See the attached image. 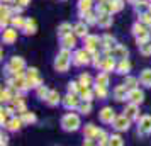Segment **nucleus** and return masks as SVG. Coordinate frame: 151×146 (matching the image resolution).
Returning a JSON list of instances; mask_svg holds the SVG:
<instances>
[{
  "label": "nucleus",
  "mask_w": 151,
  "mask_h": 146,
  "mask_svg": "<svg viewBox=\"0 0 151 146\" xmlns=\"http://www.w3.org/2000/svg\"><path fill=\"white\" fill-rule=\"evenodd\" d=\"M78 17H80L82 21H85L88 26H97V22H99V15H97V12H93V10L78 12Z\"/></svg>",
  "instance_id": "a211bd4d"
},
{
  "label": "nucleus",
  "mask_w": 151,
  "mask_h": 146,
  "mask_svg": "<svg viewBox=\"0 0 151 146\" xmlns=\"http://www.w3.org/2000/svg\"><path fill=\"white\" fill-rule=\"evenodd\" d=\"M95 12L97 14H104V12H110V9H109V2L105 0V2H99L95 5Z\"/></svg>",
  "instance_id": "a18cd8bd"
},
{
  "label": "nucleus",
  "mask_w": 151,
  "mask_h": 146,
  "mask_svg": "<svg viewBox=\"0 0 151 146\" xmlns=\"http://www.w3.org/2000/svg\"><path fill=\"white\" fill-rule=\"evenodd\" d=\"M109 82H110L109 73L100 70V73H99V75H97V78H95V83L97 85H104V87H109Z\"/></svg>",
  "instance_id": "f704fd0d"
},
{
  "label": "nucleus",
  "mask_w": 151,
  "mask_h": 146,
  "mask_svg": "<svg viewBox=\"0 0 151 146\" xmlns=\"http://www.w3.org/2000/svg\"><path fill=\"white\" fill-rule=\"evenodd\" d=\"M97 132H99V127H97L95 124H85V127H83V138H95Z\"/></svg>",
  "instance_id": "c756f323"
},
{
  "label": "nucleus",
  "mask_w": 151,
  "mask_h": 146,
  "mask_svg": "<svg viewBox=\"0 0 151 146\" xmlns=\"http://www.w3.org/2000/svg\"><path fill=\"white\" fill-rule=\"evenodd\" d=\"M139 83L146 87V88H151V68H146L141 71L139 75Z\"/></svg>",
  "instance_id": "cd10ccee"
},
{
  "label": "nucleus",
  "mask_w": 151,
  "mask_h": 146,
  "mask_svg": "<svg viewBox=\"0 0 151 146\" xmlns=\"http://www.w3.org/2000/svg\"><path fill=\"white\" fill-rule=\"evenodd\" d=\"M114 46H116V37L110 34V32H105V34L102 36V53L107 55Z\"/></svg>",
  "instance_id": "2eb2a0df"
},
{
  "label": "nucleus",
  "mask_w": 151,
  "mask_h": 146,
  "mask_svg": "<svg viewBox=\"0 0 151 146\" xmlns=\"http://www.w3.org/2000/svg\"><path fill=\"white\" fill-rule=\"evenodd\" d=\"M139 21L144 22L146 26L151 27V12L150 10H144V12H139Z\"/></svg>",
  "instance_id": "8fccbe9b"
},
{
  "label": "nucleus",
  "mask_w": 151,
  "mask_h": 146,
  "mask_svg": "<svg viewBox=\"0 0 151 146\" xmlns=\"http://www.w3.org/2000/svg\"><path fill=\"white\" fill-rule=\"evenodd\" d=\"M7 143H9V136L2 132V134H0V145L4 146V145H7Z\"/></svg>",
  "instance_id": "603ef678"
},
{
  "label": "nucleus",
  "mask_w": 151,
  "mask_h": 146,
  "mask_svg": "<svg viewBox=\"0 0 151 146\" xmlns=\"http://www.w3.org/2000/svg\"><path fill=\"white\" fill-rule=\"evenodd\" d=\"M80 102H82L80 95H76V93H66L61 100V105L66 111H75V109H78Z\"/></svg>",
  "instance_id": "1a4fd4ad"
},
{
  "label": "nucleus",
  "mask_w": 151,
  "mask_h": 146,
  "mask_svg": "<svg viewBox=\"0 0 151 146\" xmlns=\"http://www.w3.org/2000/svg\"><path fill=\"white\" fill-rule=\"evenodd\" d=\"M15 0H2V4H14Z\"/></svg>",
  "instance_id": "4d7b16f0"
},
{
  "label": "nucleus",
  "mask_w": 151,
  "mask_h": 146,
  "mask_svg": "<svg viewBox=\"0 0 151 146\" xmlns=\"http://www.w3.org/2000/svg\"><path fill=\"white\" fill-rule=\"evenodd\" d=\"M131 32H132V36L136 37V44L139 46V44H144V42L151 41V27L150 26H146L144 22L137 21L132 24V27H131Z\"/></svg>",
  "instance_id": "f03ea898"
},
{
  "label": "nucleus",
  "mask_w": 151,
  "mask_h": 146,
  "mask_svg": "<svg viewBox=\"0 0 151 146\" xmlns=\"http://www.w3.org/2000/svg\"><path fill=\"white\" fill-rule=\"evenodd\" d=\"M19 37V29L10 26V27L2 29V42L4 44H14Z\"/></svg>",
  "instance_id": "9d476101"
},
{
  "label": "nucleus",
  "mask_w": 151,
  "mask_h": 146,
  "mask_svg": "<svg viewBox=\"0 0 151 146\" xmlns=\"http://www.w3.org/2000/svg\"><path fill=\"white\" fill-rule=\"evenodd\" d=\"M107 55L114 56V58H117V60H126V58H129V49L126 48V46H122V44H116Z\"/></svg>",
  "instance_id": "ddd939ff"
},
{
  "label": "nucleus",
  "mask_w": 151,
  "mask_h": 146,
  "mask_svg": "<svg viewBox=\"0 0 151 146\" xmlns=\"http://www.w3.org/2000/svg\"><path fill=\"white\" fill-rule=\"evenodd\" d=\"M5 70H7V73H10V75H14L17 71H26V60L22 56H12L9 60Z\"/></svg>",
  "instance_id": "39448f33"
},
{
  "label": "nucleus",
  "mask_w": 151,
  "mask_h": 146,
  "mask_svg": "<svg viewBox=\"0 0 151 146\" xmlns=\"http://www.w3.org/2000/svg\"><path fill=\"white\" fill-rule=\"evenodd\" d=\"M97 2H105V0H97Z\"/></svg>",
  "instance_id": "bf43d9fd"
},
{
  "label": "nucleus",
  "mask_w": 151,
  "mask_h": 146,
  "mask_svg": "<svg viewBox=\"0 0 151 146\" xmlns=\"http://www.w3.org/2000/svg\"><path fill=\"white\" fill-rule=\"evenodd\" d=\"M93 139L95 138H85L83 139V143H85V145H95L97 141H93Z\"/></svg>",
  "instance_id": "5fc2aeb1"
},
{
  "label": "nucleus",
  "mask_w": 151,
  "mask_h": 146,
  "mask_svg": "<svg viewBox=\"0 0 151 146\" xmlns=\"http://www.w3.org/2000/svg\"><path fill=\"white\" fill-rule=\"evenodd\" d=\"M116 112L112 107H102L100 111H99V119H100V122L104 124H112L114 121H116Z\"/></svg>",
  "instance_id": "f8f14e48"
},
{
  "label": "nucleus",
  "mask_w": 151,
  "mask_h": 146,
  "mask_svg": "<svg viewBox=\"0 0 151 146\" xmlns=\"http://www.w3.org/2000/svg\"><path fill=\"white\" fill-rule=\"evenodd\" d=\"M76 111L80 112V114H83V116H88L90 112H92V100H82Z\"/></svg>",
  "instance_id": "72a5a7b5"
},
{
  "label": "nucleus",
  "mask_w": 151,
  "mask_h": 146,
  "mask_svg": "<svg viewBox=\"0 0 151 146\" xmlns=\"http://www.w3.org/2000/svg\"><path fill=\"white\" fill-rule=\"evenodd\" d=\"M70 32H73V26L70 22H63V24L58 26V37H63V36L70 34Z\"/></svg>",
  "instance_id": "2f4dec72"
},
{
  "label": "nucleus",
  "mask_w": 151,
  "mask_h": 146,
  "mask_svg": "<svg viewBox=\"0 0 151 146\" xmlns=\"http://www.w3.org/2000/svg\"><path fill=\"white\" fill-rule=\"evenodd\" d=\"M73 32H75L78 37H87V36L90 34L88 32V24H87L85 21L76 22L75 26H73Z\"/></svg>",
  "instance_id": "5701e85b"
},
{
  "label": "nucleus",
  "mask_w": 151,
  "mask_h": 146,
  "mask_svg": "<svg viewBox=\"0 0 151 146\" xmlns=\"http://www.w3.org/2000/svg\"><path fill=\"white\" fill-rule=\"evenodd\" d=\"M109 145H110V146H122V145H124L122 136H121V134H110Z\"/></svg>",
  "instance_id": "c03bdc74"
},
{
  "label": "nucleus",
  "mask_w": 151,
  "mask_h": 146,
  "mask_svg": "<svg viewBox=\"0 0 151 146\" xmlns=\"http://www.w3.org/2000/svg\"><path fill=\"white\" fill-rule=\"evenodd\" d=\"M102 61H104V53H100V51L92 53V65H93L97 70H100V66H102Z\"/></svg>",
  "instance_id": "a19ab883"
},
{
  "label": "nucleus",
  "mask_w": 151,
  "mask_h": 146,
  "mask_svg": "<svg viewBox=\"0 0 151 146\" xmlns=\"http://www.w3.org/2000/svg\"><path fill=\"white\" fill-rule=\"evenodd\" d=\"M109 139H110V136L107 134V132L104 131V129H99V132H97V136H95L97 145H100V146L109 145Z\"/></svg>",
  "instance_id": "7c9ffc66"
},
{
  "label": "nucleus",
  "mask_w": 151,
  "mask_h": 146,
  "mask_svg": "<svg viewBox=\"0 0 151 146\" xmlns=\"http://www.w3.org/2000/svg\"><path fill=\"white\" fill-rule=\"evenodd\" d=\"M93 90H95V97H99L100 100L109 97V90H107V87H104V85H93Z\"/></svg>",
  "instance_id": "473e14b6"
},
{
  "label": "nucleus",
  "mask_w": 151,
  "mask_h": 146,
  "mask_svg": "<svg viewBox=\"0 0 151 146\" xmlns=\"http://www.w3.org/2000/svg\"><path fill=\"white\" fill-rule=\"evenodd\" d=\"M129 71H131L129 58H126V60H117L116 73H119V75H129Z\"/></svg>",
  "instance_id": "4be33fe9"
},
{
  "label": "nucleus",
  "mask_w": 151,
  "mask_h": 146,
  "mask_svg": "<svg viewBox=\"0 0 151 146\" xmlns=\"http://www.w3.org/2000/svg\"><path fill=\"white\" fill-rule=\"evenodd\" d=\"M78 95L82 100H93L95 97V90H92V87H85V85H80V92Z\"/></svg>",
  "instance_id": "393cba45"
},
{
  "label": "nucleus",
  "mask_w": 151,
  "mask_h": 146,
  "mask_svg": "<svg viewBox=\"0 0 151 146\" xmlns=\"http://www.w3.org/2000/svg\"><path fill=\"white\" fill-rule=\"evenodd\" d=\"M124 83H126V87L127 88H136L137 87V83H139V78H136V77H131V75H126V80H124Z\"/></svg>",
  "instance_id": "37998d69"
},
{
  "label": "nucleus",
  "mask_w": 151,
  "mask_h": 146,
  "mask_svg": "<svg viewBox=\"0 0 151 146\" xmlns=\"http://www.w3.org/2000/svg\"><path fill=\"white\" fill-rule=\"evenodd\" d=\"M21 116V119L24 121V124H34L36 121H37V117H36V114L34 112H29V111H26V112H22V114H19Z\"/></svg>",
  "instance_id": "e433bc0d"
},
{
  "label": "nucleus",
  "mask_w": 151,
  "mask_h": 146,
  "mask_svg": "<svg viewBox=\"0 0 151 146\" xmlns=\"http://www.w3.org/2000/svg\"><path fill=\"white\" fill-rule=\"evenodd\" d=\"M116 66H117V58L110 55H104V61H102V66H100L102 71H107V73L116 71Z\"/></svg>",
  "instance_id": "4468645a"
},
{
  "label": "nucleus",
  "mask_w": 151,
  "mask_h": 146,
  "mask_svg": "<svg viewBox=\"0 0 151 146\" xmlns=\"http://www.w3.org/2000/svg\"><path fill=\"white\" fill-rule=\"evenodd\" d=\"M127 92H129V88L126 87V83L117 85L114 88V99L117 102H124V100H127Z\"/></svg>",
  "instance_id": "412c9836"
},
{
  "label": "nucleus",
  "mask_w": 151,
  "mask_h": 146,
  "mask_svg": "<svg viewBox=\"0 0 151 146\" xmlns=\"http://www.w3.org/2000/svg\"><path fill=\"white\" fill-rule=\"evenodd\" d=\"M127 100L129 102H134V104H143L144 102V92L143 90H139V88H131L129 92H127Z\"/></svg>",
  "instance_id": "f3484780"
},
{
  "label": "nucleus",
  "mask_w": 151,
  "mask_h": 146,
  "mask_svg": "<svg viewBox=\"0 0 151 146\" xmlns=\"http://www.w3.org/2000/svg\"><path fill=\"white\" fill-rule=\"evenodd\" d=\"M76 7H78V12H87V10H92V9H93V0H78Z\"/></svg>",
  "instance_id": "c9c22d12"
},
{
  "label": "nucleus",
  "mask_w": 151,
  "mask_h": 146,
  "mask_svg": "<svg viewBox=\"0 0 151 146\" xmlns=\"http://www.w3.org/2000/svg\"><path fill=\"white\" fill-rule=\"evenodd\" d=\"M137 48H139V53H141L143 56H150L151 55V41L144 42V44H139Z\"/></svg>",
  "instance_id": "09e8293b"
},
{
  "label": "nucleus",
  "mask_w": 151,
  "mask_h": 146,
  "mask_svg": "<svg viewBox=\"0 0 151 146\" xmlns=\"http://www.w3.org/2000/svg\"><path fill=\"white\" fill-rule=\"evenodd\" d=\"M137 134H141V136L151 134V116L150 114L139 116V119H137Z\"/></svg>",
  "instance_id": "6e6552de"
},
{
  "label": "nucleus",
  "mask_w": 151,
  "mask_h": 146,
  "mask_svg": "<svg viewBox=\"0 0 151 146\" xmlns=\"http://www.w3.org/2000/svg\"><path fill=\"white\" fill-rule=\"evenodd\" d=\"M150 4H151V0H139L136 5H134V9H136L137 12H144V10L150 9Z\"/></svg>",
  "instance_id": "de8ad7c7"
},
{
  "label": "nucleus",
  "mask_w": 151,
  "mask_h": 146,
  "mask_svg": "<svg viewBox=\"0 0 151 146\" xmlns=\"http://www.w3.org/2000/svg\"><path fill=\"white\" fill-rule=\"evenodd\" d=\"M71 63H73V55H71V49L61 48V49H60V53L56 55L53 66H55L56 71H60V73H66Z\"/></svg>",
  "instance_id": "f257e3e1"
},
{
  "label": "nucleus",
  "mask_w": 151,
  "mask_h": 146,
  "mask_svg": "<svg viewBox=\"0 0 151 146\" xmlns=\"http://www.w3.org/2000/svg\"><path fill=\"white\" fill-rule=\"evenodd\" d=\"M124 114H126L131 121H137V119H139V104L129 102V104L124 107Z\"/></svg>",
  "instance_id": "dca6fc26"
},
{
  "label": "nucleus",
  "mask_w": 151,
  "mask_h": 146,
  "mask_svg": "<svg viewBox=\"0 0 151 146\" xmlns=\"http://www.w3.org/2000/svg\"><path fill=\"white\" fill-rule=\"evenodd\" d=\"M83 48H87L90 53H95V51H100L102 49V36L97 34H88L87 37H83Z\"/></svg>",
  "instance_id": "423d86ee"
},
{
  "label": "nucleus",
  "mask_w": 151,
  "mask_h": 146,
  "mask_svg": "<svg viewBox=\"0 0 151 146\" xmlns=\"http://www.w3.org/2000/svg\"><path fill=\"white\" fill-rule=\"evenodd\" d=\"M22 10H24V7H22V5H19V4H15L14 7H12V12H14V15L22 14Z\"/></svg>",
  "instance_id": "3c124183"
},
{
  "label": "nucleus",
  "mask_w": 151,
  "mask_h": 146,
  "mask_svg": "<svg viewBox=\"0 0 151 146\" xmlns=\"http://www.w3.org/2000/svg\"><path fill=\"white\" fill-rule=\"evenodd\" d=\"M109 2V9H110V14H117V12H121L126 5V2L124 0H107Z\"/></svg>",
  "instance_id": "c85d7f7f"
},
{
  "label": "nucleus",
  "mask_w": 151,
  "mask_h": 146,
  "mask_svg": "<svg viewBox=\"0 0 151 146\" xmlns=\"http://www.w3.org/2000/svg\"><path fill=\"white\" fill-rule=\"evenodd\" d=\"M61 100H63V97H60L58 90H51L48 99H46V104H48L49 107H56L58 104H61Z\"/></svg>",
  "instance_id": "bb28decb"
},
{
  "label": "nucleus",
  "mask_w": 151,
  "mask_h": 146,
  "mask_svg": "<svg viewBox=\"0 0 151 146\" xmlns=\"http://www.w3.org/2000/svg\"><path fill=\"white\" fill-rule=\"evenodd\" d=\"M90 63H92V53L87 48L76 49L73 53V65L75 66H87Z\"/></svg>",
  "instance_id": "20e7f679"
},
{
  "label": "nucleus",
  "mask_w": 151,
  "mask_h": 146,
  "mask_svg": "<svg viewBox=\"0 0 151 146\" xmlns=\"http://www.w3.org/2000/svg\"><path fill=\"white\" fill-rule=\"evenodd\" d=\"M148 10H150V12H151V4H150V9H148Z\"/></svg>",
  "instance_id": "13d9d810"
},
{
  "label": "nucleus",
  "mask_w": 151,
  "mask_h": 146,
  "mask_svg": "<svg viewBox=\"0 0 151 146\" xmlns=\"http://www.w3.org/2000/svg\"><path fill=\"white\" fill-rule=\"evenodd\" d=\"M26 77H27L29 88H34V90H36L39 85H42V78H41V75H39V70L34 68V66L27 68V71H26Z\"/></svg>",
  "instance_id": "0eeeda50"
},
{
  "label": "nucleus",
  "mask_w": 151,
  "mask_h": 146,
  "mask_svg": "<svg viewBox=\"0 0 151 146\" xmlns=\"http://www.w3.org/2000/svg\"><path fill=\"white\" fill-rule=\"evenodd\" d=\"M78 82H80V85L92 87V83H93V78H92V75H90V73H82V75H80V78H78Z\"/></svg>",
  "instance_id": "79ce46f5"
},
{
  "label": "nucleus",
  "mask_w": 151,
  "mask_h": 146,
  "mask_svg": "<svg viewBox=\"0 0 151 146\" xmlns=\"http://www.w3.org/2000/svg\"><path fill=\"white\" fill-rule=\"evenodd\" d=\"M66 90H68V93H76L78 95V92H80V82H68V85H66Z\"/></svg>",
  "instance_id": "49530a36"
},
{
  "label": "nucleus",
  "mask_w": 151,
  "mask_h": 146,
  "mask_svg": "<svg viewBox=\"0 0 151 146\" xmlns=\"http://www.w3.org/2000/svg\"><path fill=\"white\" fill-rule=\"evenodd\" d=\"M112 127L116 129L117 132H124V131H127L131 127V119L126 116V114H121V116H117L116 121L112 122Z\"/></svg>",
  "instance_id": "9b49d317"
},
{
  "label": "nucleus",
  "mask_w": 151,
  "mask_h": 146,
  "mask_svg": "<svg viewBox=\"0 0 151 146\" xmlns=\"http://www.w3.org/2000/svg\"><path fill=\"white\" fill-rule=\"evenodd\" d=\"M99 15V22H97V26L102 29H109L110 26H112V22H114V19H112V15L110 12H104V14H97Z\"/></svg>",
  "instance_id": "6ab92c4d"
},
{
  "label": "nucleus",
  "mask_w": 151,
  "mask_h": 146,
  "mask_svg": "<svg viewBox=\"0 0 151 146\" xmlns=\"http://www.w3.org/2000/svg\"><path fill=\"white\" fill-rule=\"evenodd\" d=\"M24 24H26V19H24V17H22L21 14L12 15V21H10V26H14V27H17L19 31H22V27H24Z\"/></svg>",
  "instance_id": "ea45409f"
},
{
  "label": "nucleus",
  "mask_w": 151,
  "mask_h": 146,
  "mask_svg": "<svg viewBox=\"0 0 151 146\" xmlns=\"http://www.w3.org/2000/svg\"><path fill=\"white\" fill-rule=\"evenodd\" d=\"M22 126H24V121H22L21 119V116H19V117H12L10 119V121H9V124L5 126V129H7V131H12V132H15V131H19V129H21Z\"/></svg>",
  "instance_id": "a878e982"
},
{
  "label": "nucleus",
  "mask_w": 151,
  "mask_h": 146,
  "mask_svg": "<svg viewBox=\"0 0 151 146\" xmlns=\"http://www.w3.org/2000/svg\"><path fill=\"white\" fill-rule=\"evenodd\" d=\"M60 124H61L63 131H66V132H75V131H78V129H80L82 121H80V116H78V114H75L73 111H70V112H66V114L61 117Z\"/></svg>",
  "instance_id": "7ed1b4c3"
},
{
  "label": "nucleus",
  "mask_w": 151,
  "mask_h": 146,
  "mask_svg": "<svg viewBox=\"0 0 151 146\" xmlns=\"http://www.w3.org/2000/svg\"><path fill=\"white\" fill-rule=\"evenodd\" d=\"M49 92H51V90H49L48 87L42 83V85H39V87L36 88V97L39 99V100H46V99H48V95H49Z\"/></svg>",
  "instance_id": "4c0bfd02"
},
{
  "label": "nucleus",
  "mask_w": 151,
  "mask_h": 146,
  "mask_svg": "<svg viewBox=\"0 0 151 146\" xmlns=\"http://www.w3.org/2000/svg\"><path fill=\"white\" fill-rule=\"evenodd\" d=\"M137 2H139V0H127V4H131V5H132V7H134V5H136Z\"/></svg>",
  "instance_id": "6e6d98bb"
},
{
  "label": "nucleus",
  "mask_w": 151,
  "mask_h": 146,
  "mask_svg": "<svg viewBox=\"0 0 151 146\" xmlns=\"http://www.w3.org/2000/svg\"><path fill=\"white\" fill-rule=\"evenodd\" d=\"M76 37H78V36H76L75 32H70V34L60 37V41H61V48L73 49V48L76 46Z\"/></svg>",
  "instance_id": "aec40b11"
},
{
  "label": "nucleus",
  "mask_w": 151,
  "mask_h": 146,
  "mask_svg": "<svg viewBox=\"0 0 151 146\" xmlns=\"http://www.w3.org/2000/svg\"><path fill=\"white\" fill-rule=\"evenodd\" d=\"M12 99H14V93L10 88H2L0 92V100H2V104H9V102H12Z\"/></svg>",
  "instance_id": "58836bf2"
},
{
  "label": "nucleus",
  "mask_w": 151,
  "mask_h": 146,
  "mask_svg": "<svg viewBox=\"0 0 151 146\" xmlns=\"http://www.w3.org/2000/svg\"><path fill=\"white\" fill-rule=\"evenodd\" d=\"M14 4H19V5H22V7L26 9L29 5V4H31V0H15Z\"/></svg>",
  "instance_id": "864d4df0"
},
{
  "label": "nucleus",
  "mask_w": 151,
  "mask_h": 146,
  "mask_svg": "<svg viewBox=\"0 0 151 146\" xmlns=\"http://www.w3.org/2000/svg\"><path fill=\"white\" fill-rule=\"evenodd\" d=\"M22 32L26 36H34L37 32V22L34 19H26V24L22 27Z\"/></svg>",
  "instance_id": "b1692460"
}]
</instances>
